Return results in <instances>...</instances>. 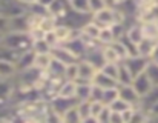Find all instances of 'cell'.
Here are the masks:
<instances>
[{
	"mask_svg": "<svg viewBox=\"0 0 158 123\" xmlns=\"http://www.w3.org/2000/svg\"><path fill=\"white\" fill-rule=\"evenodd\" d=\"M91 83H92V85H95V86H98V88H102V89L118 88V83H117V80H114V78H110L109 75L103 74L100 69L95 72V75L92 77V82H91Z\"/></svg>",
	"mask_w": 158,
	"mask_h": 123,
	"instance_id": "obj_14",
	"label": "cell"
},
{
	"mask_svg": "<svg viewBox=\"0 0 158 123\" xmlns=\"http://www.w3.org/2000/svg\"><path fill=\"white\" fill-rule=\"evenodd\" d=\"M68 5H69V9H72L74 12L85 14V15H91L88 0H69Z\"/></svg>",
	"mask_w": 158,
	"mask_h": 123,
	"instance_id": "obj_23",
	"label": "cell"
},
{
	"mask_svg": "<svg viewBox=\"0 0 158 123\" xmlns=\"http://www.w3.org/2000/svg\"><path fill=\"white\" fill-rule=\"evenodd\" d=\"M110 111H114V112H123V111H126V109H129L131 106L124 102V100H121L120 97L117 99V100H114L109 106H107Z\"/></svg>",
	"mask_w": 158,
	"mask_h": 123,
	"instance_id": "obj_36",
	"label": "cell"
},
{
	"mask_svg": "<svg viewBox=\"0 0 158 123\" xmlns=\"http://www.w3.org/2000/svg\"><path fill=\"white\" fill-rule=\"evenodd\" d=\"M58 25V22L54 19L52 15H49V14H46L45 17H42V20H40V23H39V28L46 34V32H51L54 31V28Z\"/></svg>",
	"mask_w": 158,
	"mask_h": 123,
	"instance_id": "obj_26",
	"label": "cell"
},
{
	"mask_svg": "<svg viewBox=\"0 0 158 123\" xmlns=\"http://www.w3.org/2000/svg\"><path fill=\"white\" fill-rule=\"evenodd\" d=\"M135 20L140 22V23H157L158 22V0L144 8V9H138L137 11V15H135Z\"/></svg>",
	"mask_w": 158,
	"mask_h": 123,
	"instance_id": "obj_6",
	"label": "cell"
},
{
	"mask_svg": "<svg viewBox=\"0 0 158 123\" xmlns=\"http://www.w3.org/2000/svg\"><path fill=\"white\" fill-rule=\"evenodd\" d=\"M17 75V66L11 62L0 60V80H14Z\"/></svg>",
	"mask_w": 158,
	"mask_h": 123,
	"instance_id": "obj_17",
	"label": "cell"
},
{
	"mask_svg": "<svg viewBox=\"0 0 158 123\" xmlns=\"http://www.w3.org/2000/svg\"><path fill=\"white\" fill-rule=\"evenodd\" d=\"M23 123H42L40 120H37V119H26Z\"/></svg>",
	"mask_w": 158,
	"mask_h": 123,
	"instance_id": "obj_51",
	"label": "cell"
},
{
	"mask_svg": "<svg viewBox=\"0 0 158 123\" xmlns=\"http://www.w3.org/2000/svg\"><path fill=\"white\" fill-rule=\"evenodd\" d=\"M158 102V86H152L143 97H140V105L138 109H141L144 114L148 109H151L155 103Z\"/></svg>",
	"mask_w": 158,
	"mask_h": 123,
	"instance_id": "obj_11",
	"label": "cell"
},
{
	"mask_svg": "<svg viewBox=\"0 0 158 123\" xmlns=\"http://www.w3.org/2000/svg\"><path fill=\"white\" fill-rule=\"evenodd\" d=\"M2 40H3V34H0V45H2Z\"/></svg>",
	"mask_w": 158,
	"mask_h": 123,
	"instance_id": "obj_52",
	"label": "cell"
},
{
	"mask_svg": "<svg viewBox=\"0 0 158 123\" xmlns=\"http://www.w3.org/2000/svg\"><path fill=\"white\" fill-rule=\"evenodd\" d=\"M8 22H9V19H6L5 15L0 14V34H6L8 32Z\"/></svg>",
	"mask_w": 158,
	"mask_h": 123,
	"instance_id": "obj_43",
	"label": "cell"
},
{
	"mask_svg": "<svg viewBox=\"0 0 158 123\" xmlns=\"http://www.w3.org/2000/svg\"><path fill=\"white\" fill-rule=\"evenodd\" d=\"M97 42H98L102 46H105V45H112L114 42H117L115 37H114V32H112V28H110V26H107V28H100Z\"/></svg>",
	"mask_w": 158,
	"mask_h": 123,
	"instance_id": "obj_22",
	"label": "cell"
},
{
	"mask_svg": "<svg viewBox=\"0 0 158 123\" xmlns=\"http://www.w3.org/2000/svg\"><path fill=\"white\" fill-rule=\"evenodd\" d=\"M109 123H124V122H123V119H121V114H120V112H114V111H110Z\"/></svg>",
	"mask_w": 158,
	"mask_h": 123,
	"instance_id": "obj_44",
	"label": "cell"
},
{
	"mask_svg": "<svg viewBox=\"0 0 158 123\" xmlns=\"http://www.w3.org/2000/svg\"><path fill=\"white\" fill-rule=\"evenodd\" d=\"M77 71H78V78L77 82H85V83H91L92 82V77L95 75V72L98 69H95L91 63L85 59L77 62Z\"/></svg>",
	"mask_w": 158,
	"mask_h": 123,
	"instance_id": "obj_7",
	"label": "cell"
},
{
	"mask_svg": "<svg viewBox=\"0 0 158 123\" xmlns=\"http://www.w3.org/2000/svg\"><path fill=\"white\" fill-rule=\"evenodd\" d=\"M102 56L105 63H118V56L115 53V49L112 48V45H105L102 46Z\"/></svg>",
	"mask_w": 158,
	"mask_h": 123,
	"instance_id": "obj_27",
	"label": "cell"
},
{
	"mask_svg": "<svg viewBox=\"0 0 158 123\" xmlns=\"http://www.w3.org/2000/svg\"><path fill=\"white\" fill-rule=\"evenodd\" d=\"M77 60H81L85 56H86V51H88V48H86V45L83 43V40L80 39V36H78V31L74 34V37L69 40V42H66L64 45H63Z\"/></svg>",
	"mask_w": 158,
	"mask_h": 123,
	"instance_id": "obj_3",
	"label": "cell"
},
{
	"mask_svg": "<svg viewBox=\"0 0 158 123\" xmlns=\"http://www.w3.org/2000/svg\"><path fill=\"white\" fill-rule=\"evenodd\" d=\"M31 49L34 51V54H49V53H51V46H49L43 39H40V40H32Z\"/></svg>",
	"mask_w": 158,
	"mask_h": 123,
	"instance_id": "obj_30",
	"label": "cell"
},
{
	"mask_svg": "<svg viewBox=\"0 0 158 123\" xmlns=\"http://www.w3.org/2000/svg\"><path fill=\"white\" fill-rule=\"evenodd\" d=\"M103 108H105V105L102 102H91V116L92 117H97L102 112Z\"/></svg>",
	"mask_w": 158,
	"mask_h": 123,
	"instance_id": "obj_42",
	"label": "cell"
},
{
	"mask_svg": "<svg viewBox=\"0 0 158 123\" xmlns=\"http://www.w3.org/2000/svg\"><path fill=\"white\" fill-rule=\"evenodd\" d=\"M64 68H66V65H63L61 62L58 60H51V65H49V68H48V71H46V74L49 75V77H61L63 78V74H64Z\"/></svg>",
	"mask_w": 158,
	"mask_h": 123,
	"instance_id": "obj_25",
	"label": "cell"
},
{
	"mask_svg": "<svg viewBox=\"0 0 158 123\" xmlns=\"http://www.w3.org/2000/svg\"><path fill=\"white\" fill-rule=\"evenodd\" d=\"M51 57H52L54 60H58L61 62L63 65H71V63H77V59L63 46V45H57V46H54L51 48Z\"/></svg>",
	"mask_w": 158,
	"mask_h": 123,
	"instance_id": "obj_10",
	"label": "cell"
},
{
	"mask_svg": "<svg viewBox=\"0 0 158 123\" xmlns=\"http://www.w3.org/2000/svg\"><path fill=\"white\" fill-rule=\"evenodd\" d=\"M100 71L106 74V75H109L110 78H114V80H117V72H118V63H105L102 68H100Z\"/></svg>",
	"mask_w": 158,
	"mask_h": 123,
	"instance_id": "obj_35",
	"label": "cell"
},
{
	"mask_svg": "<svg viewBox=\"0 0 158 123\" xmlns=\"http://www.w3.org/2000/svg\"><path fill=\"white\" fill-rule=\"evenodd\" d=\"M80 36L85 37V39H89V40H95L97 42V37H98V32H100V28L92 22L89 20L88 23H85L81 28H80Z\"/></svg>",
	"mask_w": 158,
	"mask_h": 123,
	"instance_id": "obj_18",
	"label": "cell"
},
{
	"mask_svg": "<svg viewBox=\"0 0 158 123\" xmlns=\"http://www.w3.org/2000/svg\"><path fill=\"white\" fill-rule=\"evenodd\" d=\"M155 25H157V29H158V22H157V23H155Z\"/></svg>",
	"mask_w": 158,
	"mask_h": 123,
	"instance_id": "obj_53",
	"label": "cell"
},
{
	"mask_svg": "<svg viewBox=\"0 0 158 123\" xmlns=\"http://www.w3.org/2000/svg\"><path fill=\"white\" fill-rule=\"evenodd\" d=\"M61 123H81V117L77 112V108H71L68 109L63 116H61Z\"/></svg>",
	"mask_w": 158,
	"mask_h": 123,
	"instance_id": "obj_31",
	"label": "cell"
},
{
	"mask_svg": "<svg viewBox=\"0 0 158 123\" xmlns=\"http://www.w3.org/2000/svg\"><path fill=\"white\" fill-rule=\"evenodd\" d=\"M112 48L115 49V53H117V56H118V60L123 62L127 59V53H126V48L123 46V43L120 42V40H117V42H114L112 43Z\"/></svg>",
	"mask_w": 158,
	"mask_h": 123,
	"instance_id": "obj_38",
	"label": "cell"
},
{
	"mask_svg": "<svg viewBox=\"0 0 158 123\" xmlns=\"http://www.w3.org/2000/svg\"><path fill=\"white\" fill-rule=\"evenodd\" d=\"M151 62H154V63H157L158 65V45H157V48H155V51H154V54L151 56V59H149Z\"/></svg>",
	"mask_w": 158,
	"mask_h": 123,
	"instance_id": "obj_48",
	"label": "cell"
},
{
	"mask_svg": "<svg viewBox=\"0 0 158 123\" xmlns=\"http://www.w3.org/2000/svg\"><path fill=\"white\" fill-rule=\"evenodd\" d=\"M131 86L134 88V91L140 95V97H143L154 85L151 83V80L148 78V75H146V72H141V74H138V75H135L134 78H132V83H131Z\"/></svg>",
	"mask_w": 158,
	"mask_h": 123,
	"instance_id": "obj_9",
	"label": "cell"
},
{
	"mask_svg": "<svg viewBox=\"0 0 158 123\" xmlns=\"http://www.w3.org/2000/svg\"><path fill=\"white\" fill-rule=\"evenodd\" d=\"M77 99H63V97H58V95H55L52 97L51 100H49V103H48V106H49V109L55 112L57 116H63L68 109H71V108H74L75 105H77Z\"/></svg>",
	"mask_w": 158,
	"mask_h": 123,
	"instance_id": "obj_2",
	"label": "cell"
},
{
	"mask_svg": "<svg viewBox=\"0 0 158 123\" xmlns=\"http://www.w3.org/2000/svg\"><path fill=\"white\" fill-rule=\"evenodd\" d=\"M88 5H89V12L92 15V14L102 11L103 8H106L107 6V2L106 0H88Z\"/></svg>",
	"mask_w": 158,
	"mask_h": 123,
	"instance_id": "obj_37",
	"label": "cell"
},
{
	"mask_svg": "<svg viewBox=\"0 0 158 123\" xmlns=\"http://www.w3.org/2000/svg\"><path fill=\"white\" fill-rule=\"evenodd\" d=\"M63 78H64V80H69V82H77V78H78L77 63L66 65V68H64V74H63Z\"/></svg>",
	"mask_w": 158,
	"mask_h": 123,
	"instance_id": "obj_34",
	"label": "cell"
},
{
	"mask_svg": "<svg viewBox=\"0 0 158 123\" xmlns=\"http://www.w3.org/2000/svg\"><path fill=\"white\" fill-rule=\"evenodd\" d=\"M106 2H107V0H106Z\"/></svg>",
	"mask_w": 158,
	"mask_h": 123,
	"instance_id": "obj_55",
	"label": "cell"
},
{
	"mask_svg": "<svg viewBox=\"0 0 158 123\" xmlns=\"http://www.w3.org/2000/svg\"><path fill=\"white\" fill-rule=\"evenodd\" d=\"M118 99V88H110V89H103V95H102V103L105 106H109L114 100Z\"/></svg>",
	"mask_w": 158,
	"mask_h": 123,
	"instance_id": "obj_32",
	"label": "cell"
},
{
	"mask_svg": "<svg viewBox=\"0 0 158 123\" xmlns=\"http://www.w3.org/2000/svg\"><path fill=\"white\" fill-rule=\"evenodd\" d=\"M32 63H34V51H32V49L22 53V56L19 57V60H17V63H15V66H17V72H19V71H25V69L32 68Z\"/></svg>",
	"mask_w": 158,
	"mask_h": 123,
	"instance_id": "obj_20",
	"label": "cell"
},
{
	"mask_svg": "<svg viewBox=\"0 0 158 123\" xmlns=\"http://www.w3.org/2000/svg\"><path fill=\"white\" fill-rule=\"evenodd\" d=\"M109 117H110V109H109L107 106H105V108L102 109V112H100L95 119L98 120V123H109Z\"/></svg>",
	"mask_w": 158,
	"mask_h": 123,
	"instance_id": "obj_41",
	"label": "cell"
},
{
	"mask_svg": "<svg viewBox=\"0 0 158 123\" xmlns=\"http://www.w3.org/2000/svg\"><path fill=\"white\" fill-rule=\"evenodd\" d=\"M75 108H77V112H78V116L81 119H86V117L91 116V102L89 100H80V102H77Z\"/></svg>",
	"mask_w": 158,
	"mask_h": 123,
	"instance_id": "obj_33",
	"label": "cell"
},
{
	"mask_svg": "<svg viewBox=\"0 0 158 123\" xmlns=\"http://www.w3.org/2000/svg\"><path fill=\"white\" fill-rule=\"evenodd\" d=\"M157 45H158V40L141 39V42L137 45V53H138V56H141V57H144V59H151V56L154 54Z\"/></svg>",
	"mask_w": 158,
	"mask_h": 123,
	"instance_id": "obj_15",
	"label": "cell"
},
{
	"mask_svg": "<svg viewBox=\"0 0 158 123\" xmlns=\"http://www.w3.org/2000/svg\"><path fill=\"white\" fill-rule=\"evenodd\" d=\"M17 2H20L22 5H25V6H26V5H31V3H34L35 0H17Z\"/></svg>",
	"mask_w": 158,
	"mask_h": 123,
	"instance_id": "obj_50",
	"label": "cell"
},
{
	"mask_svg": "<svg viewBox=\"0 0 158 123\" xmlns=\"http://www.w3.org/2000/svg\"><path fill=\"white\" fill-rule=\"evenodd\" d=\"M146 122H148V116L141 109H135L132 117H131V120H129V123H146Z\"/></svg>",
	"mask_w": 158,
	"mask_h": 123,
	"instance_id": "obj_40",
	"label": "cell"
},
{
	"mask_svg": "<svg viewBox=\"0 0 158 123\" xmlns=\"http://www.w3.org/2000/svg\"><path fill=\"white\" fill-rule=\"evenodd\" d=\"M51 54H34V63H32V68H35L37 71L40 72H46L49 65H51Z\"/></svg>",
	"mask_w": 158,
	"mask_h": 123,
	"instance_id": "obj_21",
	"label": "cell"
},
{
	"mask_svg": "<svg viewBox=\"0 0 158 123\" xmlns=\"http://www.w3.org/2000/svg\"><path fill=\"white\" fill-rule=\"evenodd\" d=\"M81 123H98V120H97L95 117L89 116V117H86V119H81Z\"/></svg>",
	"mask_w": 158,
	"mask_h": 123,
	"instance_id": "obj_47",
	"label": "cell"
},
{
	"mask_svg": "<svg viewBox=\"0 0 158 123\" xmlns=\"http://www.w3.org/2000/svg\"><path fill=\"white\" fill-rule=\"evenodd\" d=\"M144 72H146L148 78L151 80V83H152L154 86H158V65L157 63H154V62L149 60L146 69H144Z\"/></svg>",
	"mask_w": 158,
	"mask_h": 123,
	"instance_id": "obj_29",
	"label": "cell"
},
{
	"mask_svg": "<svg viewBox=\"0 0 158 123\" xmlns=\"http://www.w3.org/2000/svg\"><path fill=\"white\" fill-rule=\"evenodd\" d=\"M75 88H77V83L75 82L63 80V83L58 86L55 95L63 97V99H75Z\"/></svg>",
	"mask_w": 158,
	"mask_h": 123,
	"instance_id": "obj_16",
	"label": "cell"
},
{
	"mask_svg": "<svg viewBox=\"0 0 158 123\" xmlns=\"http://www.w3.org/2000/svg\"><path fill=\"white\" fill-rule=\"evenodd\" d=\"M29 29H31V25H29L28 14L12 17L8 22V32H29Z\"/></svg>",
	"mask_w": 158,
	"mask_h": 123,
	"instance_id": "obj_5",
	"label": "cell"
},
{
	"mask_svg": "<svg viewBox=\"0 0 158 123\" xmlns=\"http://www.w3.org/2000/svg\"><path fill=\"white\" fill-rule=\"evenodd\" d=\"M103 89L91 83V92H89V102H102Z\"/></svg>",
	"mask_w": 158,
	"mask_h": 123,
	"instance_id": "obj_39",
	"label": "cell"
},
{
	"mask_svg": "<svg viewBox=\"0 0 158 123\" xmlns=\"http://www.w3.org/2000/svg\"><path fill=\"white\" fill-rule=\"evenodd\" d=\"M52 2L54 0H35V3H37V5H40L42 8H45L46 11H48V8L52 5Z\"/></svg>",
	"mask_w": 158,
	"mask_h": 123,
	"instance_id": "obj_46",
	"label": "cell"
},
{
	"mask_svg": "<svg viewBox=\"0 0 158 123\" xmlns=\"http://www.w3.org/2000/svg\"><path fill=\"white\" fill-rule=\"evenodd\" d=\"M77 88H75V99L80 100H89V92H91V83H85V82H75Z\"/></svg>",
	"mask_w": 158,
	"mask_h": 123,
	"instance_id": "obj_24",
	"label": "cell"
},
{
	"mask_svg": "<svg viewBox=\"0 0 158 123\" xmlns=\"http://www.w3.org/2000/svg\"><path fill=\"white\" fill-rule=\"evenodd\" d=\"M146 123H158V116H155V117H148V122Z\"/></svg>",
	"mask_w": 158,
	"mask_h": 123,
	"instance_id": "obj_49",
	"label": "cell"
},
{
	"mask_svg": "<svg viewBox=\"0 0 158 123\" xmlns=\"http://www.w3.org/2000/svg\"><path fill=\"white\" fill-rule=\"evenodd\" d=\"M66 2H69V0H66Z\"/></svg>",
	"mask_w": 158,
	"mask_h": 123,
	"instance_id": "obj_54",
	"label": "cell"
},
{
	"mask_svg": "<svg viewBox=\"0 0 158 123\" xmlns=\"http://www.w3.org/2000/svg\"><path fill=\"white\" fill-rule=\"evenodd\" d=\"M118 97L121 100H124L131 108H135L138 109V105H140V95L134 91V88L131 85L127 86H118Z\"/></svg>",
	"mask_w": 158,
	"mask_h": 123,
	"instance_id": "obj_8",
	"label": "cell"
},
{
	"mask_svg": "<svg viewBox=\"0 0 158 123\" xmlns=\"http://www.w3.org/2000/svg\"><path fill=\"white\" fill-rule=\"evenodd\" d=\"M146 116H148V117H155V116H158V102L151 108V109L146 111Z\"/></svg>",
	"mask_w": 158,
	"mask_h": 123,
	"instance_id": "obj_45",
	"label": "cell"
},
{
	"mask_svg": "<svg viewBox=\"0 0 158 123\" xmlns=\"http://www.w3.org/2000/svg\"><path fill=\"white\" fill-rule=\"evenodd\" d=\"M0 46L12 49V51L25 53V51L31 49L32 39H31L29 32H6V34H3V40H2Z\"/></svg>",
	"mask_w": 158,
	"mask_h": 123,
	"instance_id": "obj_1",
	"label": "cell"
},
{
	"mask_svg": "<svg viewBox=\"0 0 158 123\" xmlns=\"http://www.w3.org/2000/svg\"><path fill=\"white\" fill-rule=\"evenodd\" d=\"M123 63L129 69L131 75L135 77V75L144 72V69H146V66L149 63V59H144L141 56H134V57H127L126 60H123Z\"/></svg>",
	"mask_w": 158,
	"mask_h": 123,
	"instance_id": "obj_4",
	"label": "cell"
},
{
	"mask_svg": "<svg viewBox=\"0 0 158 123\" xmlns=\"http://www.w3.org/2000/svg\"><path fill=\"white\" fill-rule=\"evenodd\" d=\"M54 36H55V39H57V43L58 45H64L66 42H69L72 37H74V34L77 32V31H74V29H71L69 26H66V25H63V23H58L55 28H54Z\"/></svg>",
	"mask_w": 158,
	"mask_h": 123,
	"instance_id": "obj_13",
	"label": "cell"
},
{
	"mask_svg": "<svg viewBox=\"0 0 158 123\" xmlns=\"http://www.w3.org/2000/svg\"><path fill=\"white\" fill-rule=\"evenodd\" d=\"M123 37H124V39H127L131 43H134V45H138V43L141 42V39H143L141 23L135 20L132 25L126 26V29H124V36H123Z\"/></svg>",
	"mask_w": 158,
	"mask_h": 123,
	"instance_id": "obj_12",
	"label": "cell"
},
{
	"mask_svg": "<svg viewBox=\"0 0 158 123\" xmlns=\"http://www.w3.org/2000/svg\"><path fill=\"white\" fill-rule=\"evenodd\" d=\"M132 75L129 72V69L124 66L123 62H118V72H117V83L118 86H127L132 83Z\"/></svg>",
	"mask_w": 158,
	"mask_h": 123,
	"instance_id": "obj_19",
	"label": "cell"
},
{
	"mask_svg": "<svg viewBox=\"0 0 158 123\" xmlns=\"http://www.w3.org/2000/svg\"><path fill=\"white\" fill-rule=\"evenodd\" d=\"M141 31H143V39L158 40V29L155 23H141Z\"/></svg>",
	"mask_w": 158,
	"mask_h": 123,
	"instance_id": "obj_28",
	"label": "cell"
}]
</instances>
